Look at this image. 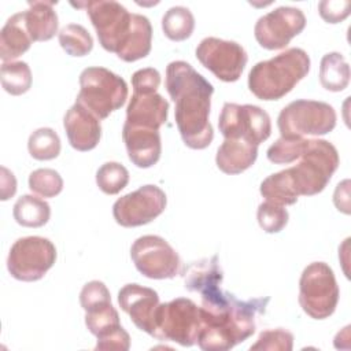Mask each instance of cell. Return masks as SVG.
Here are the masks:
<instances>
[{
  "mask_svg": "<svg viewBox=\"0 0 351 351\" xmlns=\"http://www.w3.org/2000/svg\"><path fill=\"white\" fill-rule=\"evenodd\" d=\"M336 111L325 101L298 99L287 104L277 117L281 137L306 138V136H324L336 126Z\"/></svg>",
  "mask_w": 351,
  "mask_h": 351,
  "instance_id": "obj_6",
  "label": "cell"
},
{
  "mask_svg": "<svg viewBox=\"0 0 351 351\" xmlns=\"http://www.w3.org/2000/svg\"><path fill=\"white\" fill-rule=\"evenodd\" d=\"M259 192L266 200L281 206L295 204L299 199V195L296 193V189L288 173V169L267 176L261 182Z\"/></svg>",
  "mask_w": 351,
  "mask_h": 351,
  "instance_id": "obj_27",
  "label": "cell"
},
{
  "mask_svg": "<svg viewBox=\"0 0 351 351\" xmlns=\"http://www.w3.org/2000/svg\"><path fill=\"white\" fill-rule=\"evenodd\" d=\"M202 326L200 306L188 298H177L159 304L152 337L173 341L182 347H192L196 344Z\"/></svg>",
  "mask_w": 351,
  "mask_h": 351,
  "instance_id": "obj_7",
  "label": "cell"
},
{
  "mask_svg": "<svg viewBox=\"0 0 351 351\" xmlns=\"http://www.w3.org/2000/svg\"><path fill=\"white\" fill-rule=\"evenodd\" d=\"M74 7H84L96 30L100 45L107 51L117 55L123 45L132 29L133 14L126 10L121 3L110 1H82L71 3Z\"/></svg>",
  "mask_w": 351,
  "mask_h": 351,
  "instance_id": "obj_10",
  "label": "cell"
},
{
  "mask_svg": "<svg viewBox=\"0 0 351 351\" xmlns=\"http://www.w3.org/2000/svg\"><path fill=\"white\" fill-rule=\"evenodd\" d=\"M166 204V193L159 186L147 184L121 196L112 204V217L123 228L143 226L158 218Z\"/></svg>",
  "mask_w": 351,
  "mask_h": 351,
  "instance_id": "obj_14",
  "label": "cell"
},
{
  "mask_svg": "<svg viewBox=\"0 0 351 351\" xmlns=\"http://www.w3.org/2000/svg\"><path fill=\"white\" fill-rule=\"evenodd\" d=\"M118 303L140 330L152 336L156 310L160 304L156 291L136 282L126 284L118 292Z\"/></svg>",
  "mask_w": 351,
  "mask_h": 351,
  "instance_id": "obj_16",
  "label": "cell"
},
{
  "mask_svg": "<svg viewBox=\"0 0 351 351\" xmlns=\"http://www.w3.org/2000/svg\"><path fill=\"white\" fill-rule=\"evenodd\" d=\"M222 280L223 273L217 255L193 262L184 271L185 288L200 293L202 306L217 304L225 298L226 292L221 289Z\"/></svg>",
  "mask_w": 351,
  "mask_h": 351,
  "instance_id": "obj_17",
  "label": "cell"
},
{
  "mask_svg": "<svg viewBox=\"0 0 351 351\" xmlns=\"http://www.w3.org/2000/svg\"><path fill=\"white\" fill-rule=\"evenodd\" d=\"M0 81L7 93L12 96L23 95L32 86V70L26 62H3L0 67Z\"/></svg>",
  "mask_w": 351,
  "mask_h": 351,
  "instance_id": "obj_29",
  "label": "cell"
},
{
  "mask_svg": "<svg viewBox=\"0 0 351 351\" xmlns=\"http://www.w3.org/2000/svg\"><path fill=\"white\" fill-rule=\"evenodd\" d=\"M258 158V145L244 140L225 138L215 155L217 167L225 174H240L250 169Z\"/></svg>",
  "mask_w": 351,
  "mask_h": 351,
  "instance_id": "obj_21",
  "label": "cell"
},
{
  "mask_svg": "<svg viewBox=\"0 0 351 351\" xmlns=\"http://www.w3.org/2000/svg\"><path fill=\"white\" fill-rule=\"evenodd\" d=\"M60 149V138L51 128H38L29 136L27 151L36 160L55 159L59 156Z\"/></svg>",
  "mask_w": 351,
  "mask_h": 351,
  "instance_id": "obj_31",
  "label": "cell"
},
{
  "mask_svg": "<svg viewBox=\"0 0 351 351\" xmlns=\"http://www.w3.org/2000/svg\"><path fill=\"white\" fill-rule=\"evenodd\" d=\"M1 200L5 202L10 197H12L16 192V180L15 176L12 174V171H10L7 167L1 166Z\"/></svg>",
  "mask_w": 351,
  "mask_h": 351,
  "instance_id": "obj_43",
  "label": "cell"
},
{
  "mask_svg": "<svg viewBox=\"0 0 351 351\" xmlns=\"http://www.w3.org/2000/svg\"><path fill=\"white\" fill-rule=\"evenodd\" d=\"M218 129L225 138L244 140L259 145L270 137L271 121L259 106L228 101L219 114Z\"/></svg>",
  "mask_w": 351,
  "mask_h": 351,
  "instance_id": "obj_11",
  "label": "cell"
},
{
  "mask_svg": "<svg viewBox=\"0 0 351 351\" xmlns=\"http://www.w3.org/2000/svg\"><path fill=\"white\" fill-rule=\"evenodd\" d=\"M130 348V336L122 325L108 333L97 337L95 350H118L128 351Z\"/></svg>",
  "mask_w": 351,
  "mask_h": 351,
  "instance_id": "obj_41",
  "label": "cell"
},
{
  "mask_svg": "<svg viewBox=\"0 0 351 351\" xmlns=\"http://www.w3.org/2000/svg\"><path fill=\"white\" fill-rule=\"evenodd\" d=\"M152 47V26L149 19L141 14H133L132 29L117 56L123 62H136L145 58Z\"/></svg>",
  "mask_w": 351,
  "mask_h": 351,
  "instance_id": "obj_24",
  "label": "cell"
},
{
  "mask_svg": "<svg viewBox=\"0 0 351 351\" xmlns=\"http://www.w3.org/2000/svg\"><path fill=\"white\" fill-rule=\"evenodd\" d=\"M269 298L240 300L229 293L226 302L217 308L200 306L203 326L197 336V346L204 351H226L245 341L255 333V317L265 313Z\"/></svg>",
  "mask_w": 351,
  "mask_h": 351,
  "instance_id": "obj_2",
  "label": "cell"
},
{
  "mask_svg": "<svg viewBox=\"0 0 351 351\" xmlns=\"http://www.w3.org/2000/svg\"><path fill=\"white\" fill-rule=\"evenodd\" d=\"M129 95L126 81L106 67H86L80 74V92L75 101L99 119H106L121 108Z\"/></svg>",
  "mask_w": 351,
  "mask_h": 351,
  "instance_id": "obj_5",
  "label": "cell"
},
{
  "mask_svg": "<svg viewBox=\"0 0 351 351\" xmlns=\"http://www.w3.org/2000/svg\"><path fill=\"white\" fill-rule=\"evenodd\" d=\"M23 22L33 41H48L58 33L59 18L53 8L56 1H29Z\"/></svg>",
  "mask_w": 351,
  "mask_h": 351,
  "instance_id": "obj_22",
  "label": "cell"
},
{
  "mask_svg": "<svg viewBox=\"0 0 351 351\" xmlns=\"http://www.w3.org/2000/svg\"><path fill=\"white\" fill-rule=\"evenodd\" d=\"M299 163L288 173L299 196H313L325 189L340 165L336 147L322 138H306Z\"/></svg>",
  "mask_w": 351,
  "mask_h": 351,
  "instance_id": "obj_4",
  "label": "cell"
},
{
  "mask_svg": "<svg viewBox=\"0 0 351 351\" xmlns=\"http://www.w3.org/2000/svg\"><path fill=\"white\" fill-rule=\"evenodd\" d=\"M85 325L97 339L121 326L119 314L111 302H104L85 310Z\"/></svg>",
  "mask_w": 351,
  "mask_h": 351,
  "instance_id": "obj_30",
  "label": "cell"
},
{
  "mask_svg": "<svg viewBox=\"0 0 351 351\" xmlns=\"http://www.w3.org/2000/svg\"><path fill=\"white\" fill-rule=\"evenodd\" d=\"M33 40L26 30L23 12L11 15L0 32V58L3 62H14L23 55L32 45Z\"/></svg>",
  "mask_w": 351,
  "mask_h": 351,
  "instance_id": "obj_23",
  "label": "cell"
},
{
  "mask_svg": "<svg viewBox=\"0 0 351 351\" xmlns=\"http://www.w3.org/2000/svg\"><path fill=\"white\" fill-rule=\"evenodd\" d=\"M122 140L125 143L128 156L134 166L148 169L156 165L160 159L162 140L159 130L134 128L123 123Z\"/></svg>",
  "mask_w": 351,
  "mask_h": 351,
  "instance_id": "obj_20",
  "label": "cell"
},
{
  "mask_svg": "<svg viewBox=\"0 0 351 351\" xmlns=\"http://www.w3.org/2000/svg\"><path fill=\"white\" fill-rule=\"evenodd\" d=\"M350 66L340 52H328L319 63V82L329 92H341L350 84Z\"/></svg>",
  "mask_w": 351,
  "mask_h": 351,
  "instance_id": "obj_25",
  "label": "cell"
},
{
  "mask_svg": "<svg viewBox=\"0 0 351 351\" xmlns=\"http://www.w3.org/2000/svg\"><path fill=\"white\" fill-rule=\"evenodd\" d=\"M56 255V247L47 237H21L10 248L7 269L18 281H38L55 265Z\"/></svg>",
  "mask_w": 351,
  "mask_h": 351,
  "instance_id": "obj_9",
  "label": "cell"
},
{
  "mask_svg": "<svg viewBox=\"0 0 351 351\" xmlns=\"http://www.w3.org/2000/svg\"><path fill=\"white\" fill-rule=\"evenodd\" d=\"M256 219L263 232L278 233L287 226L289 214L284 206L266 200L258 206Z\"/></svg>",
  "mask_w": 351,
  "mask_h": 351,
  "instance_id": "obj_35",
  "label": "cell"
},
{
  "mask_svg": "<svg viewBox=\"0 0 351 351\" xmlns=\"http://www.w3.org/2000/svg\"><path fill=\"white\" fill-rule=\"evenodd\" d=\"M304 27L306 16L300 8L281 5L256 21L254 36L262 48L274 51L285 48Z\"/></svg>",
  "mask_w": 351,
  "mask_h": 351,
  "instance_id": "obj_15",
  "label": "cell"
},
{
  "mask_svg": "<svg viewBox=\"0 0 351 351\" xmlns=\"http://www.w3.org/2000/svg\"><path fill=\"white\" fill-rule=\"evenodd\" d=\"M129 182L128 169L118 162H106L96 171V184L106 195L119 193Z\"/></svg>",
  "mask_w": 351,
  "mask_h": 351,
  "instance_id": "obj_33",
  "label": "cell"
},
{
  "mask_svg": "<svg viewBox=\"0 0 351 351\" xmlns=\"http://www.w3.org/2000/svg\"><path fill=\"white\" fill-rule=\"evenodd\" d=\"M306 138H285L280 137L274 144L267 148L266 156L271 163L289 165L298 160L303 152Z\"/></svg>",
  "mask_w": 351,
  "mask_h": 351,
  "instance_id": "obj_36",
  "label": "cell"
},
{
  "mask_svg": "<svg viewBox=\"0 0 351 351\" xmlns=\"http://www.w3.org/2000/svg\"><path fill=\"white\" fill-rule=\"evenodd\" d=\"M58 40L66 53L75 58L88 55L93 48V38L90 33L78 23H69L62 27L58 34Z\"/></svg>",
  "mask_w": 351,
  "mask_h": 351,
  "instance_id": "obj_32",
  "label": "cell"
},
{
  "mask_svg": "<svg viewBox=\"0 0 351 351\" xmlns=\"http://www.w3.org/2000/svg\"><path fill=\"white\" fill-rule=\"evenodd\" d=\"M195 53L202 66L223 82L237 81L248 62V55L241 44L218 37L203 38Z\"/></svg>",
  "mask_w": 351,
  "mask_h": 351,
  "instance_id": "obj_13",
  "label": "cell"
},
{
  "mask_svg": "<svg viewBox=\"0 0 351 351\" xmlns=\"http://www.w3.org/2000/svg\"><path fill=\"white\" fill-rule=\"evenodd\" d=\"M29 189L41 197H55L63 191V178L53 169H36L29 176Z\"/></svg>",
  "mask_w": 351,
  "mask_h": 351,
  "instance_id": "obj_34",
  "label": "cell"
},
{
  "mask_svg": "<svg viewBox=\"0 0 351 351\" xmlns=\"http://www.w3.org/2000/svg\"><path fill=\"white\" fill-rule=\"evenodd\" d=\"M169 115V101L159 93L133 92L126 107L125 125L159 130L166 123Z\"/></svg>",
  "mask_w": 351,
  "mask_h": 351,
  "instance_id": "obj_19",
  "label": "cell"
},
{
  "mask_svg": "<svg viewBox=\"0 0 351 351\" xmlns=\"http://www.w3.org/2000/svg\"><path fill=\"white\" fill-rule=\"evenodd\" d=\"M160 73L154 67H144L133 73L132 86L136 93H155L160 85Z\"/></svg>",
  "mask_w": 351,
  "mask_h": 351,
  "instance_id": "obj_39",
  "label": "cell"
},
{
  "mask_svg": "<svg viewBox=\"0 0 351 351\" xmlns=\"http://www.w3.org/2000/svg\"><path fill=\"white\" fill-rule=\"evenodd\" d=\"M195 29V16L184 5L170 7L162 16V30L171 41H184L189 38Z\"/></svg>",
  "mask_w": 351,
  "mask_h": 351,
  "instance_id": "obj_28",
  "label": "cell"
},
{
  "mask_svg": "<svg viewBox=\"0 0 351 351\" xmlns=\"http://www.w3.org/2000/svg\"><path fill=\"white\" fill-rule=\"evenodd\" d=\"M165 85L176 104L174 119L184 144L192 149L207 148L214 138L210 123L213 84L189 63L173 60L166 67Z\"/></svg>",
  "mask_w": 351,
  "mask_h": 351,
  "instance_id": "obj_1",
  "label": "cell"
},
{
  "mask_svg": "<svg viewBox=\"0 0 351 351\" xmlns=\"http://www.w3.org/2000/svg\"><path fill=\"white\" fill-rule=\"evenodd\" d=\"M293 348V335L282 328L262 330L255 344L250 350H270V351H291Z\"/></svg>",
  "mask_w": 351,
  "mask_h": 351,
  "instance_id": "obj_37",
  "label": "cell"
},
{
  "mask_svg": "<svg viewBox=\"0 0 351 351\" xmlns=\"http://www.w3.org/2000/svg\"><path fill=\"white\" fill-rule=\"evenodd\" d=\"M104 302H111V295L103 281L92 280L82 287L80 292V304L84 311Z\"/></svg>",
  "mask_w": 351,
  "mask_h": 351,
  "instance_id": "obj_38",
  "label": "cell"
},
{
  "mask_svg": "<svg viewBox=\"0 0 351 351\" xmlns=\"http://www.w3.org/2000/svg\"><path fill=\"white\" fill-rule=\"evenodd\" d=\"M130 258L144 277L151 280L174 278L181 273V258L160 236L145 234L130 247Z\"/></svg>",
  "mask_w": 351,
  "mask_h": 351,
  "instance_id": "obj_12",
  "label": "cell"
},
{
  "mask_svg": "<svg viewBox=\"0 0 351 351\" xmlns=\"http://www.w3.org/2000/svg\"><path fill=\"white\" fill-rule=\"evenodd\" d=\"M12 215L21 226L41 228L51 218V206L34 195H22L12 207Z\"/></svg>",
  "mask_w": 351,
  "mask_h": 351,
  "instance_id": "obj_26",
  "label": "cell"
},
{
  "mask_svg": "<svg viewBox=\"0 0 351 351\" xmlns=\"http://www.w3.org/2000/svg\"><path fill=\"white\" fill-rule=\"evenodd\" d=\"M333 203L339 211L350 214V180L337 184L333 193Z\"/></svg>",
  "mask_w": 351,
  "mask_h": 351,
  "instance_id": "obj_42",
  "label": "cell"
},
{
  "mask_svg": "<svg viewBox=\"0 0 351 351\" xmlns=\"http://www.w3.org/2000/svg\"><path fill=\"white\" fill-rule=\"evenodd\" d=\"M63 128L70 145L81 152L96 148L101 138L100 119L77 101L66 111Z\"/></svg>",
  "mask_w": 351,
  "mask_h": 351,
  "instance_id": "obj_18",
  "label": "cell"
},
{
  "mask_svg": "<svg viewBox=\"0 0 351 351\" xmlns=\"http://www.w3.org/2000/svg\"><path fill=\"white\" fill-rule=\"evenodd\" d=\"M318 12L326 23L343 22L351 12L350 0H324L318 4Z\"/></svg>",
  "mask_w": 351,
  "mask_h": 351,
  "instance_id": "obj_40",
  "label": "cell"
},
{
  "mask_svg": "<svg viewBox=\"0 0 351 351\" xmlns=\"http://www.w3.org/2000/svg\"><path fill=\"white\" fill-rule=\"evenodd\" d=\"M310 66L311 60L304 49L288 48L254 64L248 74V88L261 100H280L308 74Z\"/></svg>",
  "mask_w": 351,
  "mask_h": 351,
  "instance_id": "obj_3",
  "label": "cell"
},
{
  "mask_svg": "<svg viewBox=\"0 0 351 351\" xmlns=\"http://www.w3.org/2000/svg\"><path fill=\"white\" fill-rule=\"evenodd\" d=\"M339 285L332 267L325 262H311L299 278V304L313 319L329 318L339 303Z\"/></svg>",
  "mask_w": 351,
  "mask_h": 351,
  "instance_id": "obj_8",
  "label": "cell"
}]
</instances>
